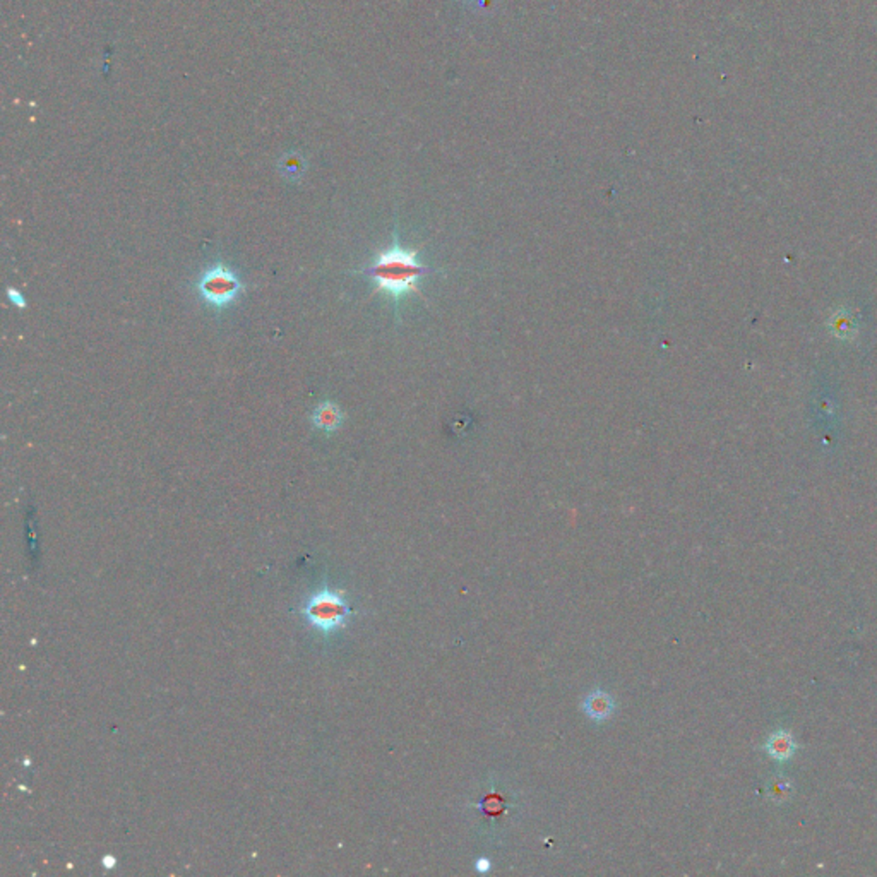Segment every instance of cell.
<instances>
[{
  "instance_id": "cell-2",
  "label": "cell",
  "mask_w": 877,
  "mask_h": 877,
  "mask_svg": "<svg viewBox=\"0 0 877 877\" xmlns=\"http://www.w3.org/2000/svg\"><path fill=\"white\" fill-rule=\"evenodd\" d=\"M196 292L211 308L225 311L239 300L243 292V283L235 269L219 261L201 273L196 281Z\"/></svg>"
},
{
  "instance_id": "cell-4",
  "label": "cell",
  "mask_w": 877,
  "mask_h": 877,
  "mask_svg": "<svg viewBox=\"0 0 877 877\" xmlns=\"http://www.w3.org/2000/svg\"><path fill=\"white\" fill-rule=\"evenodd\" d=\"M312 425L324 434H334L344 422L343 409L333 401H324L315 406L312 413Z\"/></svg>"
},
{
  "instance_id": "cell-3",
  "label": "cell",
  "mask_w": 877,
  "mask_h": 877,
  "mask_svg": "<svg viewBox=\"0 0 877 877\" xmlns=\"http://www.w3.org/2000/svg\"><path fill=\"white\" fill-rule=\"evenodd\" d=\"M304 613L314 627L321 629L322 632H333L343 627L350 616V607L340 593L322 589L308 600Z\"/></svg>"
},
{
  "instance_id": "cell-5",
  "label": "cell",
  "mask_w": 877,
  "mask_h": 877,
  "mask_svg": "<svg viewBox=\"0 0 877 877\" xmlns=\"http://www.w3.org/2000/svg\"><path fill=\"white\" fill-rule=\"evenodd\" d=\"M797 742L793 739L792 732L790 730H776L773 732L771 735L768 737L766 744H764V750L771 759L778 761V763H785V761L792 759L793 754L797 750Z\"/></svg>"
},
{
  "instance_id": "cell-7",
  "label": "cell",
  "mask_w": 877,
  "mask_h": 877,
  "mask_svg": "<svg viewBox=\"0 0 877 877\" xmlns=\"http://www.w3.org/2000/svg\"><path fill=\"white\" fill-rule=\"evenodd\" d=\"M828 328L836 338H840V340H851V338H855V334H857L858 331V326L857 322H855V319L851 317L850 312L844 311V308H840V311H836L835 314L829 317Z\"/></svg>"
},
{
  "instance_id": "cell-9",
  "label": "cell",
  "mask_w": 877,
  "mask_h": 877,
  "mask_svg": "<svg viewBox=\"0 0 877 877\" xmlns=\"http://www.w3.org/2000/svg\"><path fill=\"white\" fill-rule=\"evenodd\" d=\"M7 297H9V300L12 302L17 308H24V305H26V298H24V295H21L16 288H7Z\"/></svg>"
},
{
  "instance_id": "cell-10",
  "label": "cell",
  "mask_w": 877,
  "mask_h": 877,
  "mask_svg": "<svg viewBox=\"0 0 877 877\" xmlns=\"http://www.w3.org/2000/svg\"><path fill=\"white\" fill-rule=\"evenodd\" d=\"M475 867H477L478 871H480V872H487L488 869H490V862H488L487 858H481V860H478V862H477Z\"/></svg>"
},
{
  "instance_id": "cell-8",
  "label": "cell",
  "mask_w": 877,
  "mask_h": 877,
  "mask_svg": "<svg viewBox=\"0 0 877 877\" xmlns=\"http://www.w3.org/2000/svg\"><path fill=\"white\" fill-rule=\"evenodd\" d=\"M792 795V783L785 778H775L769 783V799L776 802H785Z\"/></svg>"
},
{
  "instance_id": "cell-1",
  "label": "cell",
  "mask_w": 877,
  "mask_h": 877,
  "mask_svg": "<svg viewBox=\"0 0 877 877\" xmlns=\"http://www.w3.org/2000/svg\"><path fill=\"white\" fill-rule=\"evenodd\" d=\"M362 273L372 281L373 292L389 298L396 319H400V307L409 297L422 295L420 285L427 276L442 275L422 261L418 250L403 246L398 230H394L393 242L379 250Z\"/></svg>"
},
{
  "instance_id": "cell-6",
  "label": "cell",
  "mask_w": 877,
  "mask_h": 877,
  "mask_svg": "<svg viewBox=\"0 0 877 877\" xmlns=\"http://www.w3.org/2000/svg\"><path fill=\"white\" fill-rule=\"evenodd\" d=\"M583 710L591 720L603 721L613 713V699L607 692L593 691L591 694L586 696Z\"/></svg>"
}]
</instances>
